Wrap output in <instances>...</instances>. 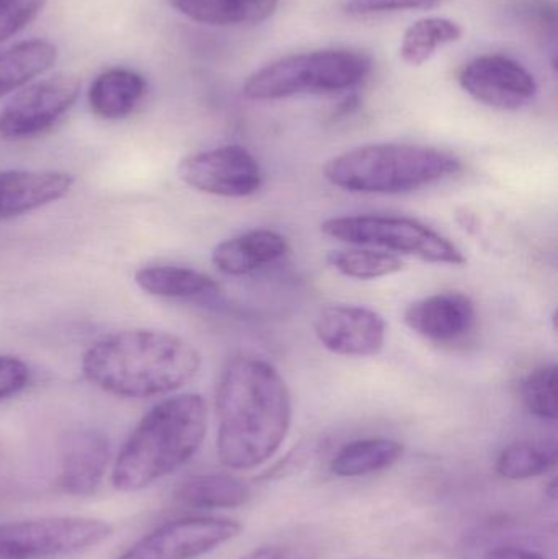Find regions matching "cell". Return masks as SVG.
I'll list each match as a JSON object with an SVG mask.
<instances>
[{"mask_svg":"<svg viewBox=\"0 0 558 559\" xmlns=\"http://www.w3.org/2000/svg\"><path fill=\"white\" fill-rule=\"evenodd\" d=\"M216 413L219 462L231 469L256 468L274 456L287 439L290 391L274 365L239 355L219 378Z\"/></svg>","mask_w":558,"mask_h":559,"instance_id":"1","label":"cell"},{"mask_svg":"<svg viewBox=\"0 0 558 559\" xmlns=\"http://www.w3.org/2000/svg\"><path fill=\"white\" fill-rule=\"evenodd\" d=\"M199 352L182 337L154 329L105 335L82 358V373L105 393L128 400L166 396L200 370Z\"/></svg>","mask_w":558,"mask_h":559,"instance_id":"2","label":"cell"},{"mask_svg":"<svg viewBox=\"0 0 558 559\" xmlns=\"http://www.w3.org/2000/svg\"><path fill=\"white\" fill-rule=\"evenodd\" d=\"M209 411L200 394L167 397L140 420L115 460L111 483L120 492H138L173 475L202 447Z\"/></svg>","mask_w":558,"mask_h":559,"instance_id":"3","label":"cell"},{"mask_svg":"<svg viewBox=\"0 0 558 559\" xmlns=\"http://www.w3.org/2000/svg\"><path fill=\"white\" fill-rule=\"evenodd\" d=\"M458 156L423 144L379 143L331 157L323 176L331 186L367 195L415 192L461 173Z\"/></svg>","mask_w":558,"mask_h":559,"instance_id":"4","label":"cell"},{"mask_svg":"<svg viewBox=\"0 0 558 559\" xmlns=\"http://www.w3.org/2000/svg\"><path fill=\"white\" fill-rule=\"evenodd\" d=\"M370 59L349 49H320L277 59L249 75L242 85L248 100L269 102L295 95L340 94L363 84Z\"/></svg>","mask_w":558,"mask_h":559,"instance_id":"5","label":"cell"},{"mask_svg":"<svg viewBox=\"0 0 558 559\" xmlns=\"http://www.w3.org/2000/svg\"><path fill=\"white\" fill-rule=\"evenodd\" d=\"M321 231L337 241L409 255L438 265H464V252L431 226L406 216L359 215L330 218Z\"/></svg>","mask_w":558,"mask_h":559,"instance_id":"6","label":"cell"},{"mask_svg":"<svg viewBox=\"0 0 558 559\" xmlns=\"http://www.w3.org/2000/svg\"><path fill=\"white\" fill-rule=\"evenodd\" d=\"M114 527L88 518H48L0 525V559H58L98 547Z\"/></svg>","mask_w":558,"mask_h":559,"instance_id":"7","label":"cell"},{"mask_svg":"<svg viewBox=\"0 0 558 559\" xmlns=\"http://www.w3.org/2000/svg\"><path fill=\"white\" fill-rule=\"evenodd\" d=\"M82 82L59 72L20 91L0 111V136L20 141L51 130L78 102Z\"/></svg>","mask_w":558,"mask_h":559,"instance_id":"8","label":"cell"},{"mask_svg":"<svg viewBox=\"0 0 558 559\" xmlns=\"http://www.w3.org/2000/svg\"><path fill=\"white\" fill-rule=\"evenodd\" d=\"M177 174L193 190L223 199H246L264 183L258 159L239 144L192 154L180 160Z\"/></svg>","mask_w":558,"mask_h":559,"instance_id":"9","label":"cell"},{"mask_svg":"<svg viewBox=\"0 0 558 559\" xmlns=\"http://www.w3.org/2000/svg\"><path fill=\"white\" fill-rule=\"evenodd\" d=\"M229 519L183 518L167 522L141 538L117 559H197L241 534Z\"/></svg>","mask_w":558,"mask_h":559,"instance_id":"10","label":"cell"},{"mask_svg":"<svg viewBox=\"0 0 558 559\" xmlns=\"http://www.w3.org/2000/svg\"><path fill=\"white\" fill-rule=\"evenodd\" d=\"M461 87L478 104L514 111L536 100V78L517 59L503 55L478 56L459 75Z\"/></svg>","mask_w":558,"mask_h":559,"instance_id":"11","label":"cell"},{"mask_svg":"<svg viewBox=\"0 0 558 559\" xmlns=\"http://www.w3.org/2000/svg\"><path fill=\"white\" fill-rule=\"evenodd\" d=\"M313 328L321 345L343 357H370L385 344V319L366 306H327L318 312Z\"/></svg>","mask_w":558,"mask_h":559,"instance_id":"12","label":"cell"},{"mask_svg":"<svg viewBox=\"0 0 558 559\" xmlns=\"http://www.w3.org/2000/svg\"><path fill=\"white\" fill-rule=\"evenodd\" d=\"M111 460L110 440L102 430L78 427L62 436L59 443V489L75 498L97 492Z\"/></svg>","mask_w":558,"mask_h":559,"instance_id":"13","label":"cell"},{"mask_svg":"<svg viewBox=\"0 0 558 559\" xmlns=\"http://www.w3.org/2000/svg\"><path fill=\"white\" fill-rule=\"evenodd\" d=\"M475 319L474 301L461 292L416 299L403 311V321L413 332L438 344H451L471 334Z\"/></svg>","mask_w":558,"mask_h":559,"instance_id":"14","label":"cell"},{"mask_svg":"<svg viewBox=\"0 0 558 559\" xmlns=\"http://www.w3.org/2000/svg\"><path fill=\"white\" fill-rule=\"evenodd\" d=\"M74 186V177L59 170L0 173V219L26 215L58 202Z\"/></svg>","mask_w":558,"mask_h":559,"instance_id":"15","label":"cell"},{"mask_svg":"<svg viewBox=\"0 0 558 559\" xmlns=\"http://www.w3.org/2000/svg\"><path fill=\"white\" fill-rule=\"evenodd\" d=\"M290 251L287 239L272 229H252L219 242L212 262L222 274L242 277L284 259Z\"/></svg>","mask_w":558,"mask_h":559,"instance_id":"16","label":"cell"},{"mask_svg":"<svg viewBox=\"0 0 558 559\" xmlns=\"http://www.w3.org/2000/svg\"><path fill=\"white\" fill-rule=\"evenodd\" d=\"M251 499V486L245 479L226 473L190 476L174 489L177 504L202 511L242 508Z\"/></svg>","mask_w":558,"mask_h":559,"instance_id":"17","label":"cell"},{"mask_svg":"<svg viewBox=\"0 0 558 559\" xmlns=\"http://www.w3.org/2000/svg\"><path fill=\"white\" fill-rule=\"evenodd\" d=\"M146 94V82L128 69L102 72L88 91L92 114L104 120H121L133 114Z\"/></svg>","mask_w":558,"mask_h":559,"instance_id":"18","label":"cell"},{"mask_svg":"<svg viewBox=\"0 0 558 559\" xmlns=\"http://www.w3.org/2000/svg\"><path fill=\"white\" fill-rule=\"evenodd\" d=\"M177 12L212 26L258 25L274 15L278 0H167Z\"/></svg>","mask_w":558,"mask_h":559,"instance_id":"19","label":"cell"},{"mask_svg":"<svg viewBox=\"0 0 558 559\" xmlns=\"http://www.w3.org/2000/svg\"><path fill=\"white\" fill-rule=\"evenodd\" d=\"M134 282L144 293L166 299L212 298L219 285L210 275L180 265H150L134 274Z\"/></svg>","mask_w":558,"mask_h":559,"instance_id":"20","label":"cell"},{"mask_svg":"<svg viewBox=\"0 0 558 559\" xmlns=\"http://www.w3.org/2000/svg\"><path fill=\"white\" fill-rule=\"evenodd\" d=\"M403 445L392 439H360L344 445L331 460L330 469L340 478H359L395 465Z\"/></svg>","mask_w":558,"mask_h":559,"instance_id":"21","label":"cell"},{"mask_svg":"<svg viewBox=\"0 0 558 559\" xmlns=\"http://www.w3.org/2000/svg\"><path fill=\"white\" fill-rule=\"evenodd\" d=\"M56 58V46L45 39L19 43L0 52V98L51 69Z\"/></svg>","mask_w":558,"mask_h":559,"instance_id":"22","label":"cell"},{"mask_svg":"<svg viewBox=\"0 0 558 559\" xmlns=\"http://www.w3.org/2000/svg\"><path fill=\"white\" fill-rule=\"evenodd\" d=\"M464 29L454 20L441 16H428L416 20L403 33L400 56L409 66H423L436 55L442 46L459 41Z\"/></svg>","mask_w":558,"mask_h":559,"instance_id":"23","label":"cell"},{"mask_svg":"<svg viewBox=\"0 0 558 559\" xmlns=\"http://www.w3.org/2000/svg\"><path fill=\"white\" fill-rule=\"evenodd\" d=\"M327 264L337 274L354 280H377L399 274L405 262L390 252L354 246L327 252Z\"/></svg>","mask_w":558,"mask_h":559,"instance_id":"24","label":"cell"},{"mask_svg":"<svg viewBox=\"0 0 558 559\" xmlns=\"http://www.w3.org/2000/svg\"><path fill=\"white\" fill-rule=\"evenodd\" d=\"M556 449L520 442L507 447L497 460V472L501 478L511 481L537 478L556 466Z\"/></svg>","mask_w":558,"mask_h":559,"instance_id":"25","label":"cell"},{"mask_svg":"<svg viewBox=\"0 0 558 559\" xmlns=\"http://www.w3.org/2000/svg\"><path fill=\"white\" fill-rule=\"evenodd\" d=\"M521 400L533 416L544 420L557 419V367L537 368L527 374L520 386Z\"/></svg>","mask_w":558,"mask_h":559,"instance_id":"26","label":"cell"},{"mask_svg":"<svg viewBox=\"0 0 558 559\" xmlns=\"http://www.w3.org/2000/svg\"><path fill=\"white\" fill-rule=\"evenodd\" d=\"M46 3L48 0H0V43L22 32Z\"/></svg>","mask_w":558,"mask_h":559,"instance_id":"27","label":"cell"},{"mask_svg":"<svg viewBox=\"0 0 558 559\" xmlns=\"http://www.w3.org/2000/svg\"><path fill=\"white\" fill-rule=\"evenodd\" d=\"M448 2L451 0H343V9L349 15L363 16L405 10H429Z\"/></svg>","mask_w":558,"mask_h":559,"instance_id":"28","label":"cell"},{"mask_svg":"<svg viewBox=\"0 0 558 559\" xmlns=\"http://www.w3.org/2000/svg\"><path fill=\"white\" fill-rule=\"evenodd\" d=\"M29 381V368L25 361L10 355H0V401L15 396L25 390Z\"/></svg>","mask_w":558,"mask_h":559,"instance_id":"29","label":"cell"},{"mask_svg":"<svg viewBox=\"0 0 558 559\" xmlns=\"http://www.w3.org/2000/svg\"><path fill=\"white\" fill-rule=\"evenodd\" d=\"M241 559H314L310 548L297 545H264Z\"/></svg>","mask_w":558,"mask_h":559,"instance_id":"30","label":"cell"},{"mask_svg":"<svg viewBox=\"0 0 558 559\" xmlns=\"http://www.w3.org/2000/svg\"><path fill=\"white\" fill-rule=\"evenodd\" d=\"M485 559H547L536 551L520 547H498L490 550Z\"/></svg>","mask_w":558,"mask_h":559,"instance_id":"31","label":"cell"},{"mask_svg":"<svg viewBox=\"0 0 558 559\" xmlns=\"http://www.w3.org/2000/svg\"><path fill=\"white\" fill-rule=\"evenodd\" d=\"M360 559H373V558H360Z\"/></svg>","mask_w":558,"mask_h":559,"instance_id":"32","label":"cell"}]
</instances>
